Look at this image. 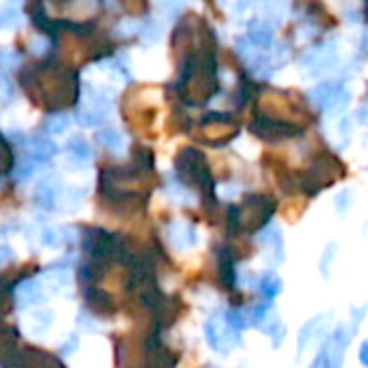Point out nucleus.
I'll return each instance as SVG.
<instances>
[{
  "mask_svg": "<svg viewBox=\"0 0 368 368\" xmlns=\"http://www.w3.org/2000/svg\"><path fill=\"white\" fill-rule=\"evenodd\" d=\"M168 239L177 250H187L196 241V233L187 222H173L168 226Z\"/></svg>",
  "mask_w": 368,
  "mask_h": 368,
  "instance_id": "423d86ee",
  "label": "nucleus"
},
{
  "mask_svg": "<svg viewBox=\"0 0 368 368\" xmlns=\"http://www.w3.org/2000/svg\"><path fill=\"white\" fill-rule=\"evenodd\" d=\"M52 323V317L50 313H45V310H35V313L31 317L24 319V325L28 327V332H31L33 336H41Z\"/></svg>",
  "mask_w": 368,
  "mask_h": 368,
  "instance_id": "9d476101",
  "label": "nucleus"
},
{
  "mask_svg": "<svg viewBox=\"0 0 368 368\" xmlns=\"http://www.w3.org/2000/svg\"><path fill=\"white\" fill-rule=\"evenodd\" d=\"M56 153H59V147H56L50 138H33L31 140V160L35 164L50 162Z\"/></svg>",
  "mask_w": 368,
  "mask_h": 368,
  "instance_id": "0eeeda50",
  "label": "nucleus"
},
{
  "mask_svg": "<svg viewBox=\"0 0 368 368\" xmlns=\"http://www.w3.org/2000/svg\"><path fill=\"white\" fill-rule=\"evenodd\" d=\"M35 166H37V164H35L33 160H28V162H26V164L20 168V171L15 173V175H17V179H28V177H31V173L35 171Z\"/></svg>",
  "mask_w": 368,
  "mask_h": 368,
  "instance_id": "6ab92c4d",
  "label": "nucleus"
},
{
  "mask_svg": "<svg viewBox=\"0 0 368 368\" xmlns=\"http://www.w3.org/2000/svg\"><path fill=\"white\" fill-rule=\"evenodd\" d=\"M33 50H35L37 54L45 52V50H48V41H45V39H37V41H33Z\"/></svg>",
  "mask_w": 368,
  "mask_h": 368,
  "instance_id": "aec40b11",
  "label": "nucleus"
},
{
  "mask_svg": "<svg viewBox=\"0 0 368 368\" xmlns=\"http://www.w3.org/2000/svg\"><path fill=\"white\" fill-rule=\"evenodd\" d=\"M205 334H207L209 345H211L213 349H218V351H226V349H229V347L237 341L235 334H233V330H231L229 325H222L218 319H213V321L207 323Z\"/></svg>",
  "mask_w": 368,
  "mask_h": 368,
  "instance_id": "20e7f679",
  "label": "nucleus"
},
{
  "mask_svg": "<svg viewBox=\"0 0 368 368\" xmlns=\"http://www.w3.org/2000/svg\"><path fill=\"white\" fill-rule=\"evenodd\" d=\"M9 261H13V250H11L7 243L0 241V267L7 265Z\"/></svg>",
  "mask_w": 368,
  "mask_h": 368,
  "instance_id": "a211bd4d",
  "label": "nucleus"
},
{
  "mask_svg": "<svg viewBox=\"0 0 368 368\" xmlns=\"http://www.w3.org/2000/svg\"><path fill=\"white\" fill-rule=\"evenodd\" d=\"M71 125V119L67 115H63V112H59V115H50L43 123V129L52 136H61L69 129Z\"/></svg>",
  "mask_w": 368,
  "mask_h": 368,
  "instance_id": "f8f14e48",
  "label": "nucleus"
},
{
  "mask_svg": "<svg viewBox=\"0 0 368 368\" xmlns=\"http://www.w3.org/2000/svg\"><path fill=\"white\" fill-rule=\"evenodd\" d=\"M82 201H84V192L80 187H69V190H63L59 205L63 209H78L82 205Z\"/></svg>",
  "mask_w": 368,
  "mask_h": 368,
  "instance_id": "ddd939ff",
  "label": "nucleus"
},
{
  "mask_svg": "<svg viewBox=\"0 0 368 368\" xmlns=\"http://www.w3.org/2000/svg\"><path fill=\"white\" fill-rule=\"evenodd\" d=\"M13 97V82L7 78V73H0V101H7Z\"/></svg>",
  "mask_w": 368,
  "mask_h": 368,
  "instance_id": "f3484780",
  "label": "nucleus"
},
{
  "mask_svg": "<svg viewBox=\"0 0 368 368\" xmlns=\"http://www.w3.org/2000/svg\"><path fill=\"white\" fill-rule=\"evenodd\" d=\"M67 151H69V157L78 164H87L91 160V145L84 140L82 136H73L69 138V143H67Z\"/></svg>",
  "mask_w": 368,
  "mask_h": 368,
  "instance_id": "6e6552de",
  "label": "nucleus"
},
{
  "mask_svg": "<svg viewBox=\"0 0 368 368\" xmlns=\"http://www.w3.org/2000/svg\"><path fill=\"white\" fill-rule=\"evenodd\" d=\"M20 22V13L13 7H0V28H11Z\"/></svg>",
  "mask_w": 368,
  "mask_h": 368,
  "instance_id": "2eb2a0df",
  "label": "nucleus"
},
{
  "mask_svg": "<svg viewBox=\"0 0 368 368\" xmlns=\"http://www.w3.org/2000/svg\"><path fill=\"white\" fill-rule=\"evenodd\" d=\"M261 289L267 297H274L278 291H280V280L274 276V274H267L263 280H261Z\"/></svg>",
  "mask_w": 368,
  "mask_h": 368,
  "instance_id": "dca6fc26",
  "label": "nucleus"
},
{
  "mask_svg": "<svg viewBox=\"0 0 368 368\" xmlns=\"http://www.w3.org/2000/svg\"><path fill=\"white\" fill-rule=\"evenodd\" d=\"M43 299V285H41V280H24L17 285L15 289V302L20 308H31L35 304H39Z\"/></svg>",
  "mask_w": 368,
  "mask_h": 368,
  "instance_id": "39448f33",
  "label": "nucleus"
},
{
  "mask_svg": "<svg viewBox=\"0 0 368 368\" xmlns=\"http://www.w3.org/2000/svg\"><path fill=\"white\" fill-rule=\"evenodd\" d=\"M360 358H362V364H364V366H368V343H364V345H362Z\"/></svg>",
  "mask_w": 368,
  "mask_h": 368,
  "instance_id": "412c9836",
  "label": "nucleus"
},
{
  "mask_svg": "<svg viewBox=\"0 0 368 368\" xmlns=\"http://www.w3.org/2000/svg\"><path fill=\"white\" fill-rule=\"evenodd\" d=\"M69 282H71L69 271H67V269H61V267L45 271L43 278H41V285H45V287L52 289V291H63V289H67Z\"/></svg>",
  "mask_w": 368,
  "mask_h": 368,
  "instance_id": "1a4fd4ad",
  "label": "nucleus"
},
{
  "mask_svg": "<svg viewBox=\"0 0 368 368\" xmlns=\"http://www.w3.org/2000/svg\"><path fill=\"white\" fill-rule=\"evenodd\" d=\"M63 183L61 179L56 177V175H50L45 179H41L37 185H35V192H33V198H35V203L43 209H52L59 205L61 201V194H63Z\"/></svg>",
  "mask_w": 368,
  "mask_h": 368,
  "instance_id": "f03ea898",
  "label": "nucleus"
},
{
  "mask_svg": "<svg viewBox=\"0 0 368 368\" xmlns=\"http://www.w3.org/2000/svg\"><path fill=\"white\" fill-rule=\"evenodd\" d=\"M61 241H63V237H61V231H59V229H52V226L43 229V233H41V243H43L45 248H59Z\"/></svg>",
  "mask_w": 368,
  "mask_h": 368,
  "instance_id": "4468645a",
  "label": "nucleus"
},
{
  "mask_svg": "<svg viewBox=\"0 0 368 368\" xmlns=\"http://www.w3.org/2000/svg\"><path fill=\"white\" fill-rule=\"evenodd\" d=\"M179 171H187L183 175H187L192 181H198V183H209V177H207V168H205V162L201 157V153H196L192 149H185L177 162Z\"/></svg>",
  "mask_w": 368,
  "mask_h": 368,
  "instance_id": "7ed1b4c3",
  "label": "nucleus"
},
{
  "mask_svg": "<svg viewBox=\"0 0 368 368\" xmlns=\"http://www.w3.org/2000/svg\"><path fill=\"white\" fill-rule=\"evenodd\" d=\"M110 112H112L110 99L89 91V97L84 99V104H80V108H78V121L87 127H95L110 117Z\"/></svg>",
  "mask_w": 368,
  "mask_h": 368,
  "instance_id": "f257e3e1",
  "label": "nucleus"
},
{
  "mask_svg": "<svg viewBox=\"0 0 368 368\" xmlns=\"http://www.w3.org/2000/svg\"><path fill=\"white\" fill-rule=\"evenodd\" d=\"M97 138H99V145L110 149V151H119V149L125 147V136L121 132H117V129H112V127L101 129Z\"/></svg>",
  "mask_w": 368,
  "mask_h": 368,
  "instance_id": "9b49d317",
  "label": "nucleus"
}]
</instances>
